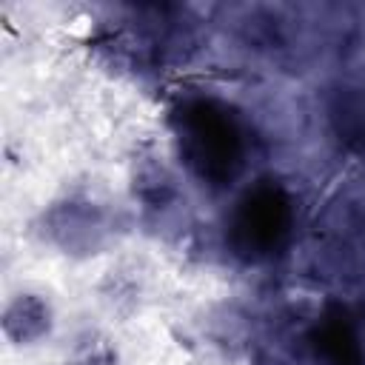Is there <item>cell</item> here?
I'll use <instances>...</instances> for the list:
<instances>
[{
    "mask_svg": "<svg viewBox=\"0 0 365 365\" xmlns=\"http://www.w3.org/2000/svg\"><path fill=\"white\" fill-rule=\"evenodd\" d=\"M48 328V305L37 297H23L6 311V334L17 331L14 339H37Z\"/></svg>",
    "mask_w": 365,
    "mask_h": 365,
    "instance_id": "obj_1",
    "label": "cell"
},
{
    "mask_svg": "<svg viewBox=\"0 0 365 365\" xmlns=\"http://www.w3.org/2000/svg\"><path fill=\"white\" fill-rule=\"evenodd\" d=\"M74 365H111V359H108L106 354H100V351H94V354H86L83 359H77Z\"/></svg>",
    "mask_w": 365,
    "mask_h": 365,
    "instance_id": "obj_2",
    "label": "cell"
}]
</instances>
